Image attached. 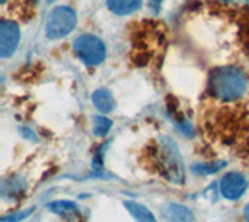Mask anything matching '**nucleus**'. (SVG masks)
Here are the masks:
<instances>
[{
    "label": "nucleus",
    "mask_w": 249,
    "mask_h": 222,
    "mask_svg": "<svg viewBox=\"0 0 249 222\" xmlns=\"http://www.w3.org/2000/svg\"><path fill=\"white\" fill-rule=\"evenodd\" d=\"M210 94L223 101H233L245 95L248 89L246 75L237 67H218L210 72Z\"/></svg>",
    "instance_id": "f257e3e1"
},
{
    "label": "nucleus",
    "mask_w": 249,
    "mask_h": 222,
    "mask_svg": "<svg viewBox=\"0 0 249 222\" xmlns=\"http://www.w3.org/2000/svg\"><path fill=\"white\" fill-rule=\"evenodd\" d=\"M159 168L168 182L175 183V185H181L184 183L185 170L181 154L176 146V143L170 139V137H160L159 139Z\"/></svg>",
    "instance_id": "f03ea898"
},
{
    "label": "nucleus",
    "mask_w": 249,
    "mask_h": 222,
    "mask_svg": "<svg viewBox=\"0 0 249 222\" xmlns=\"http://www.w3.org/2000/svg\"><path fill=\"white\" fill-rule=\"evenodd\" d=\"M76 25V13L73 8L66 5L56 6L52 13L49 19H47L45 25V34L49 39H62V37L69 36L75 30Z\"/></svg>",
    "instance_id": "7ed1b4c3"
},
{
    "label": "nucleus",
    "mask_w": 249,
    "mask_h": 222,
    "mask_svg": "<svg viewBox=\"0 0 249 222\" xmlns=\"http://www.w3.org/2000/svg\"><path fill=\"white\" fill-rule=\"evenodd\" d=\"M73 51L86 65H98L106 58V47L100 37L83 34L73 41Z\"/></svg>",
    "instance_id": "20e7f679"
},
{
    "label": "nucleus",
    "mask_w": 249,
    "mask_h": 222,
    "mask_svg": "<svg viewBox=\"0 0 249 222\" xmlns=\"http://www.w3.org/2000/svg\"><path fill=\"white\" fill-rule=\"evenodd\" d=\"M20 41L19 25L13 20H3L0 24V58L6 59L13 56Z\"/></svg>",
    "instance_id": "39448f33"
},
{
    "label": "nucleus",
    "mask_w": 249,
    "mask_h": 222,
    "mask_svg": "<svg viewBox=\"0 0 249 222\" xmlns=\"http://www.w3.org/2000/svg\"><path fill=\"white\" fill-rule=\"evenodd\" d=\"M246 188H248V182L238 173H228L220 182L221 194L226 199H229V201H235V199L241 197Z\"/></svg>",
    "instance_id": "423d86ee"
},
{
    "label": "nucleus",
    "mask_w": 249,
    "mask_h": 222,
    "mask_svg": "<svg viewBox=\"0 0 249 222\" xmlns=\"http://www.w3.org/2000/svg\"><path fill=\"white\" fill-rule=\"evenodd\" d=\"M162 218L165 222H193L195 216L193 213L184 205L179 204H168L163 206L162 210Z\"/></svg>",
    "instance_id": "0eeeda50"
},
{
    "label": "nucleus",
    "mask_w": 249,
    "mask_h": 222,
    "mask_svg": "<svg viewBox=\"0 0 249 222\" xmlns=\"http://www.w3.org/2000/svg\"><path fill=\"white\" fill-rule=\"evenodd\" d=\"M106 3L109 11H112L117 16H128L142 6L143 0H106Z\"/></svg>",
    "instance_id": "6e6552de"
},
{
    "label": "nucleus",
    "mask_w": 249,
    "mask_h": 222,
    "mask_svg": "<svg viewBox=\"0 0 249 222\" xmlns=\"http://www.w3.org/2000/svg\"><path fill=\"white\" fill-rule=\"evenodd\" d=\"M27 190V182L23 180L19 175H14V177H8L2 183V196L6 199H13V197H19L23 194V191Z\"/></svg>",
    "instance_id": "1a4fd4ad"
},
{
    "label": "nucleus",
    "mask_w": 249,
    "mask_h": 222,
    "mask_svg": "<svg viewBox=\"0 0 249 222\" xmlns=\"http://www.w3.org/2000/svg\"><path fill=\"white\" fill-rule=\"evenodd\" d=\"M92 101H93V106H95L97 109L100 112H103V113L112 112L114 106H115L114 96H112V94L107 89H98V90L93 92Z\"/></svg>",
    "instance_id": "9d476101"
},
{
    "label": "nucleus",
    "mask_w": 249,
    "mask_h": 222,
    "mask_svg": "<svg viewBox=\"0 0 249 222\" xmlns=\"http://www.w3.org/2000/svg\"><path fill=\"white\" fill-rule=\"evenodd\" d=\"M124 206H126V210L132 214V218L137 222H156L153 213L150 210H146L143 205L132 202V201H126L124 202Z\"/></svg>",
    "instance_id": "9b49d317"
},
{
    "label": "nucleus",
    "mask_w": 249,
    "mask_h": 222,
    "mask_svg": "<svg viewBox=\"0 0 249 222\" xmlns=\"http://www.w3.org/2000/svg\"><path fill=\"white\" fill-rule=\"evenodd\" d=\"M49 210L59 216H70V214H78V206L70 201H56L49 204Z\"/></svg>",
    "instance_id": "f8f14e48"
},
{
    "label": "nucleus",
    "mask_w": 249,
    "mask_h": 222,
    "mask_svg": "<svg viewBox=\"0 0 249 222\" xmlns=\"http://www.w3.org/2000/svg\"><path fill=\"white\" fill-rule=\"evenodd\" d=\"M112 127V121L106 117H95L93 118V132L98 137H103Z\"/></svg>",
    "instance_id": "ddd939ff"
},
{
    "label": "nucleus",
    "mask_w": 249,
    "mask_h": 222,
    "mask_svg": "<svg viewBox=\"0 0 249 222\" xmlns=\"http://www.w3.org/2000/svg\"><path fill=\"white\" fill-rule=\"evenodd\" d=\"M224 162H218V163H201V165H195L192 170L196 174H213L216 171H220L221 168H224Z\"/></svg>",
    "instance_id": "4468645a"
},
{
    "label": "nucleus",
    "mask_w": 249,
    "mask_h": 222,
    "mask_svg": "<svg viewBox=\"0 0 249 222\" xmlns=\"http://www.w3.org/2000/svg\"><path fill=\"white\" fill-rule=\"evenodd\" d=\"M33 213V208H30L27 211H20V213H16V214H10V216H3L2 218V222H18L23 218L30 216V214Z\"/></svg>",
    "instance_id": "2eb2a0df"
},
{
    "label": "nucleus",
    "mask_w": 249,
    "mask_h": 222,
    "mask_svg": "<svg viewBox=\"0 0 249 222\" xmlns=\"http://www.w3.org/2000/svg\"><path fill=\"white\" fill-rule=\"evenodd\" d=\"M245 218H246V221L249 222V204L245 206Z\"/></svg>",
    "instance_id": "dca6fc26"
},
{
    "label": "nucleus",
    "mask_w": 249,
    "mask_h": 222,
    "mask_svg": "<svg viewBox=\"0 0 249 222\" xmlns=\"http://www.w3.org/2000/svg\"><path fill=\"white\" fill-rule=\"evenodd\" d=\"M151 2H153V5H156V6H158L159 3H162V0H151Z\"/></svg>",
    "instance_id": "f3484780"
},
{
    "label": "nucleus",
    "mask_w": 249,
    "mask_h": 222,
    "mask_svg": "<svg viewBox=\"0 0 249 222\" xmlns=\"http://www.w3.org/2000/svg\"><path fill=\"white\" fill-rule=\"evenodd\" d=\"M6 2V0H0V3H5Z\"/></svg>",
    "instance_id": "a211bd4d"
},
{
    "label": "nucleus",
    "mask_w": 249,
    "mask_h": 222,
    "mask_svg": "<svg viewBox=\"0 0 249 222\" xmlns=\"http://www.w3.org/2000/svg\"><path fill=\"white\" fill-rule=\"evenodd\" d=\"M246 3H248V5H249V0H246Z\"/></svg>",
    "instance_id": "6ab92c4d"
},
{
    "label": "nucleus",
    "mask_w": 249,
    "mask_h": 222,
    "mask_svg": "<svg viewBox=\"0 0 249 222\" xmlns=\"http://www.w3.org/2000/svg\"><path fill=\"white\" fill-rule=\"evenodd\" d=\"M49 2H53V0H49Z\"/></svg>",
    "instance_id": "aec40b11"
}]
</instances>
